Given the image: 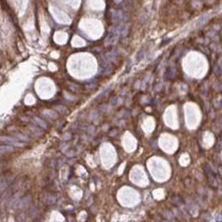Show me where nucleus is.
I'll return each instance as SVG.
<instances>
[{"mask_svg": "<svg viewBox=\"0 0 222 222\" xmlns=\"http://www.w3.org/2000/svg\"><path fill=\"white\" fill-rule=\"evenodd\" d=\"M1 141L3 143H7V144H9L11 145H14L17 147H22L23 144H20L18 140H16L14 138L11 137H6V136H2L1 137Z\"/></svg>", "mask_w": 222, "mask_h": 222, "instance_id": "obj_1", "label": "nucleus"}, {"mask_svg": "<svg viewBox=\"0 0 222 222\" xmlns=\"http://www.w3.org/2000/svg\"><path fill=\"white\" fill-rule=\"evenodd\" d=\"M14 150V149L12 148V147H9V146H3L2 145L1 146V153H8V152H11V151Z\"/></svg>", "mask_w": 222, "mask_h": 222, "instance_id": "obj_2", "label": "nucleus"}, {"mask_svg": "<svg viewBox=\"0 0 222 222\" xmlns=\"http://www.w3.org/2000/svg\"><path fill=\"white\" fill-rule=\"evenodd\" d=\"M35 120H36V122L38 123V124H39L40 126H42L43 128H47V125H46V124H44V122L42 120H40V119L39 118H35Z\"/></svg>", "mask_w": 222, "mask_h": 222, "instance_id": "obj_3", "label": "nucleus"}, {"mask_svg": "<svg viewBox=\"0 0 222 222\" xmlns=\"http://www.w3.org/2000/svg\"><path fill=\"white\" fill-rule=\"evenodd\" d=\"M17 138L21 140H23V141H28V138L27 137V136L23 135H21V134H18L17 135Z\"/></svg>", "mask_w": 222, "mask_h": 222, "instance_id": "obj_4", "label": "nucleus"}]
</instances>
